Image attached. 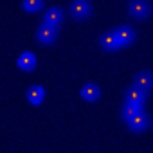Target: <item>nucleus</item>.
<instances>
[{"label": "nucleus", "instance_id": "9d476101", "mask_svg": "<svg viewBox=\"0 0 153 153\" xmlns=\"http://www.w3.org/2000/svg\"><path fill=\"white\" fill-rule=\"evenodd\" d=\"M43 99H45V90H43V87L34 85V87H31V88L27 90V101H29L31 105L38 106V105L43 103Z\"/></svg>", "mask_w": 153, "mask_h": 153}, {"label": "nucleus", "instance_id": "f257e3e1", "mask_svg": "<svg viewBox=\"0 0 153 153\" xmlns=\"http://www.w3.org/2000/svg\"><path fill=\"white\" fill-rule=\"evenodd\" d=\"M56 34H58V27L47 24V22H42L36 29V40L40 45H51L54 43L56 40Z\"/></svg>", "mask_w": 153, "mask_h": 153}, {"label": "nucleus", "instance_id": "20e7f679", "mask_svg": "<svg viewBox=\"0 0 153 153\" xmlns=\"http://www.w3.org/2000/svg\"><path fill=\"white\" fill-rule=\"evenodd\" d=\"M146 99H148V92L137 88L135 85L130 87L124 92V103H130V105H135V106H140L142 108V105L146 103Z\"/></svg>", "mask_w": 153, "mask_h": 153}, {"label": "nucleus", "instance_id": "9b49d317", "mask_svg": "<svg viewBox=\"0 0 153 153\" xmlns=\"http://www.w3.org/2000/svg\"><path fill=\"white\" fill-rule=\"evenodd\" d=\"M18 67H20L22 70H25V72L34 70V67H36V58H34V54H33V52H22L20 58H18Z\"/></svg>", "mask_w": 153, "mask_h": 153}, {"label": "nucleus", "instance_id": "39448f33", "mask_svg": "<svg viewBox=\"0 0 153 153\" xmlns=\"http://www.w3.org/2000/svg\"><path fill=\"white\" fill-rule=\"evenodd\" d=\"M133 85H135L137 88L144 90V92H149V90L153 88V74H151L149 70L139 72L135 78H133Z\"/></svg>", "mask_w": 153, "mask_h": 153}, {"label": "nucleus", "instance_id": "4468645a", "mask_svg": "<svg viewBox=\"0 0 153 153\" xmlns=\"http://www.w3.org/2000/svg\"><path fill=\"white\" fill-rule=\"evenodd\" d=\"M42 6H43V0H22V7L27 13H36L42 9Z\"/></svg>", "mask_w": 153, "mask_h": 153}, {"label": "nucleus", "instance_id": "f8f14e48", "mask_svg": "<svg viewBox=\"0 0 153 153\" xmlns=\"http://www.w3.org/2000/svg\"><path fill=\"white\" fill-rule=\"evenodd\" d=\"M99 96H101V90H99L96 85H92V83H88V85H85V87L81 88V97H83L85 101L94 103V101L99 99Z\"/></svg>", "mask_w": 153, "mask_h": 153}, {"label": "nucleus", "instance_id": "ddd939ff", "mask_svg": "<svg viewBox=\"0 0 153 153\" xmlns=\"http://www.w3.org/2000/svg\"><path fill=\"white\" fill-rule=\"evenodd\" d=\"M140 110V106H135V105H130V103H124V106H123V110H121V117H123V121H130L137 112Z\"/></svg>", "mask_w": 153, "mask_h": 153}, {"label": "nucleus", "instance_id": "423d86ee", "mask_svg": "<svg viewBox=\"0 0 153 153\" xmlns=\"http://www.w3.org/2000/svg\"><path fill=\"white\" fill-rule=\"evenodd\" d=\"M128 128L133 131V133H140V131H144L146 128H148V115L144 114V112H137L130 121H128Z\"/></svg>", "mask_w": 153, "mask_h": 153}, {"label": "nucleus", "instance_id": "0eeeda50", "mask_svg": "<svg viewBox=\"0 0 153 153\" xmlns=\"http://www.w3.org/2000/svg\"><path fill=\"white\" fill-rule=\"evenodd\" d=\"M99 45H101L106 52H114V51H117V49L123 47L121 42L117 40V36H115L114 31H112V33H105V34L99 38Z\"/></svg>", "mask_w": 153, "mask_h": 153}, {"label": "nucleus", "instance_id": "7ed1b4c3", "mask_svg": "<svg viewBox=\"0 0 153 153\" xmlns=\"http://www.w3.org/2000/svg\"><path fill=\"white\" fill-rule=\"evenodd\" d=\"M68 11L76 20H85L92 15V7L87 0H72L68 6Z\"/></svg>", "mask_w": 153, "mask_h": 153}, {"label": "nucleus", "instance_id": "1a4fd4ad", "mask_svg": "<svg viewBox=\"0 0 153 153\" xmlns=\"http://www.w3.org/2000/svg\"><path fill=\"white\" fill-rule=\"evenodd\" d=\"M43 22H47V24H51V25H54V27H59L61 22H63V11H61L59 7H51V9H47V13L43 15Z\"/></svg>", "mask_w": 153, "mask_h": 153}, {"label": "nucleus", "instance_id": "f03ea898", "mask_svg": "<svg viewBox=\"0 0 153 153\" xmlns=\"http://www.w3.org/2000/svg\"><path fill=\"white\" fill-rule=\"evenodd\" d=\"M151 13V6L146 0H131L128 4V15L133 16L135 20H144Z\"/></svg>", "mask_w": 153, "mask_h": 153}, {"label": "nucleus", "instance_id": "6e6552de", "mask_svg": "<svg viewBox=\"0 0 153 153\" xmlns=\"http://www.w3.org/2000/svg\"><path fill=\"white\" fill-rule=\"evenodd\" d=\"M114 33H115V36H117V40L121 42L123 47L133 43V40H135V31L131 27H128V25H119Z\"/></svg>", "mask_w": 153, "mask_h": 153}]
</instances>
